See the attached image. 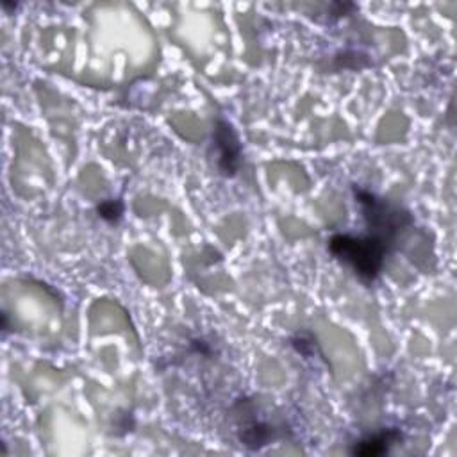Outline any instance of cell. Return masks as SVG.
Wrapping results in <instances>:
<instances>
[{"label": "cell", "instance_id": "cell-1", "mask_svg": "<svg viewBox=\"0 0 457 457\" xmlns=\"http://www.w3.org/2000/svg\"><path fill=\"white\" fill-rule=\"evenodd\" d=\"M328 250L364 284H371L380 277L386 255L393 252V248L384 239L370 232L357 236L334 234L328 239Z\"/></svg>", "mask_w": 457, "mask_h": 457}, {"label": "cell", "instance_id": "cell-2", "mask_svg": "<svg viewBox=\"0 0 457 457\" xmlns=\"http://www.w3.org/2000/svg\"><path fill=\"white\" fill-rule=\"evenodd\" d=\"M353 193L357 204L361 205L368 232L384 239L393 250L398 248L400 236L414 227L412 214L403 207L377 196L371 191L355 187Z\"/></svg>", "mask_w": 457, "mask_h": 457}, {"label": "cell", "instance_id": "cell-3", "mask_svg": "<svg viewBox=\"0 0 457 457\" xmlns=\"http://www.w3.org/2000/svg\"><path fill=\"white\" fill-rule=\"evenodd\" d=\"M212 139L218 148V166L221 173L232 177L241 162V145L230 123L225 120H218Z\"/></svg>", "mask_w": 457, "mask_h": 457}, {"label": "cell", "instance_id": "cell-4", "mask_svg": "<svg viewBox=\"0 0 457 457\" xmlns=\"http://www.w3.org/2000/svg\"><path fill=\"white\" fill-rule=\"evenodd\" d=\"M400 439V432L395 428H386L377 434L362 437L355 446L352 448V453L355 455H364V457H375L387 453L391 445H395Z\"/></svg>", "mask_w": 457, "mask_h": 457}, {"label": "cell", "instance_id": "cell-5", "mask_svg": "<svg viewBox=\"0 0 457 457\" xmlns=\"http://www.w3.org/2000/svg\"><path fill=\"white\" fill-rule=\"evenodd\" d=\"M121 204L118 200H107L102 205H98V212L105 220H116L121 214Z\"/></svg>", "mask_w": 457, "mask_h": 457}]
</instances>
